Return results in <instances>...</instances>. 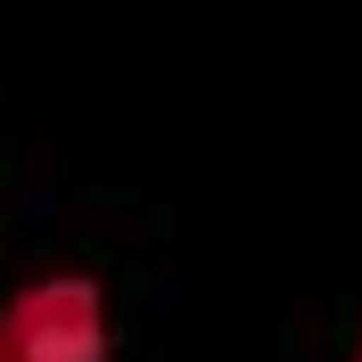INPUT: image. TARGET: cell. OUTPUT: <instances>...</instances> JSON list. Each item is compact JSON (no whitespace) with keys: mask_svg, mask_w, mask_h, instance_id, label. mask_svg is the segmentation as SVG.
Listing matches in <instances>:
<instances>
[{"mask_svg":"<svg viewBox=\"0 0 362 362\" xmlns=\"http://www.w3.org/2000/svg\"><path fill=\"white\" fill-rule=\"evenodd\" d=\"M0 362H17V346H8V338H0Z\"/></svg>","mask_w":362,"mask_h":362,"instance_id":"7a4b0ae2","label":"cell"},{"mask_svg":"<svg viewBox=\"0 0 362 362\" xmlns=\"http://www.w3.org/2000/svg\"><path fill=\"white\" fill-rule=\"evenodd\" d=\"M0 338L17 362H107V296L83 272H42L0 305Z\"/></svg>","mask_w":362,"mask_h":362,"instance_id":"6da1fadb","label":"cell"},{"mask_svg":"<svg viewBox=\"0 0 362 362\" xmlns=\"http://www.w3.org/2000/svg\"><path fill=\"white\" fill-rule=\"evenodd\" d=\"M354 362H362V354H354Z\"/></svg>","mask_w":362,"mask_h":362,"instance_id":"3957f363","label":"cell"}]
</instances>
